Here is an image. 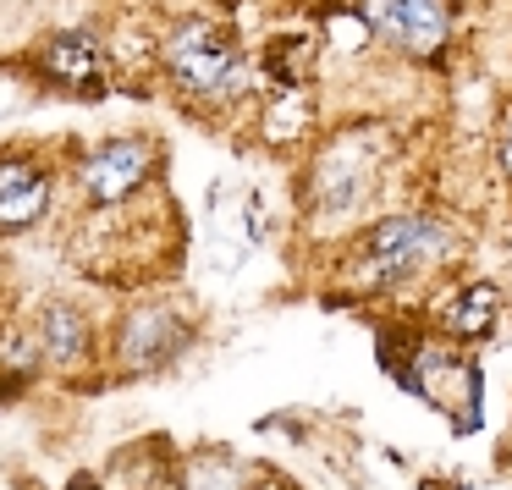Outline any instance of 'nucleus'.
<instances>
[{
    "mask_svg": "<svg viewBox=\"0 0 512 490\" xmlns=\"http://www.w3.org/2000/svg\"><path fill=\"white\" fill-rule=\"evenodd\" d=\"M446 254V237L435 221L419 215H397V221H380L364 237V259H358V281L364 287H397V281L419 276L424 265Z\"/></svg>",
    "mask_w": 512,
    "mask_h": 490,
    "instance_id": "f257e3e1",
    "label": "nucleus"
},
{
    "mask_svg": "<svg viewBox=\"0 0 512 490\" xmlns=\"http://www.w3.org/2000/svg\"><path fill=\"white\" fill-rule=\"evenodd\" d=\"M160 56H166L171 78L188 94H199V100H215V94H226L237 83V50L226 45L210 23H193V17L171 28Z\"/></svg>",
    "mask_w": 512,
    "mask_h": 490,
    "instance_id": "f03ea898",
    "label": "nucleus"
},
{
    "mask_svg": "<svg viewBox=\"0 0 512 490\" xmlns=\"http://www.w3.org/2000/svg\"><path fill=\"white\" fill-rule=\"evenodd\" d=\"M364 23L408 56H435L446 39V0H364Z\"/></svg>",
    "mask_w": 512,
    "mask_h": 490,
    "instance_id": "7ed1b4c3",
    "label": "nucleus"
},
{
    "mask_svg": "<svg viewBox=\"0 0 512 490\" xmlns=\"http://www.w3.org/2000/svg\"><path fill=\"white\" fill-rule=\"evenodd\" d=\"M149 171H155V149H149L144 138H116V144L94 149V155L83 160V188H89V199L116 204V199H127Z\"/></svg>",
    "mask_w": 512,
    "mask_h": 490,
    "instance_id": "20e7f679",
    "label": "nucleus"
},
{
    "mask_svg": "<svg viewBox=\"0 0 512 490\" xmlns=\"http://www.w3.org/2000/svg\"><path fill=\"white\" fill-rule=\"evenodd\" d=\"M39 72H45L56 89L94 94V89H105V72H111V61H105L100 39L83 34V28H72V34H56V39L45 45V56H39Z\"/></svg>",
    "mask_w": 512,
    "mask_h": 490,
    "instance_id": "39448f33",
    "label": "nucleus"
},
{
    "mask_svg": "<svg viewBox=\"0 0 512 490\" xmlns=\"http://www.w3.org/2000/svg\"><path fill=\"white\" fill-rule=\"evenodd\" d=\"M50 210V177L28 160H0V232H23Z\"/></svg>",
    "mask_w": 512,
    "mask_h": 490,
    "instance_id": "423d86ee",
    "label": "nucleus"
},
{
    "mask_svg": "<svg viewBox=\"0 0 512 490\" xmlns=\"http://www.w3.org/2000/svg\"><path fill=\"white\" fill-rule=\"evenodd\" d=\"M177 342H182L177 320H171V314H160V309H144V314H133V320H127V331H122V358L133 369H155L160 358L177 353Z\"/></svg>",
    "mask_w": 512,
    "mask_h": 490,
    "instance_id": "0eeeda50",
    "label": "nucleus"
},
{
    "mask_svg": "<svg viewBox=\"0 0 512 490\" xmlns=\"http://www.w3.org/2000/svg\"><path fill=\"white\" fill-rule=\"evenodd\" d=\"M496 314H501V292L490 287V281H474V287L457 292L452 314H446V331L452 336H485L490 325H496Z\"/></svg>",
    "mask_w": 512,
    "mask_h": 490,
    "instance_id": "6e6552de",
    "label": "nucleus"
},
{
    "mask_svg": "<svg viewBox=\"0 0 512 490\" xmlns=\"http://www.w3.org/2000/svg\"><path fill=\"white\" fill-rule=\"evenodd\" d=\"M45 347H50L56 364L83 358V347H89V336H83V314L67 309V303H50V309H45Z\"/></svg>",
    "mask_w": 512,
    "mask_h": 490,
    "instance_id": "1a4fd4ad",
    "label": "nucleus"
},
{
    "mask_svg": "<svg viewBox=\"0 0 512 490\" xmlns=\"http://www.w3.org/2000/svg\"><path fill=\"white\" fill-rule=\"evenodd\" d=\"M237 485H243V479L226 463H204V468H193V479H188V490H237Z\"/></svg>",
    "mask_w": 512,
    "mask_h": 490,
    "instance_id": "9d476101",
    "label": "nucleus"
},
{
    "mask_svg": "<svg viewBox=\"0 0 512 490\" xmlns=\"http://www.w3.org/2000/svg\"><path fill=\"white\" fill-rule=\"evenodd\" d=\"M501 166L512 171V133H507V144H501Z\"/></svg>",
    "mask_w": 512,
    "mask_h": 490,
    "instance_id": "9b49d317",
    "label": "nucleus"
}]
</instances>
